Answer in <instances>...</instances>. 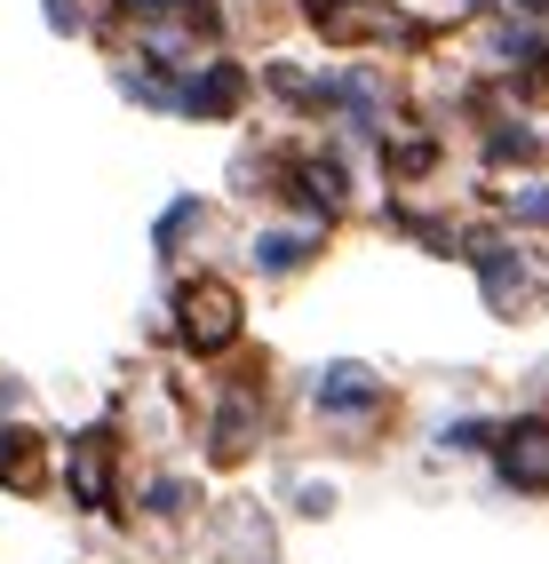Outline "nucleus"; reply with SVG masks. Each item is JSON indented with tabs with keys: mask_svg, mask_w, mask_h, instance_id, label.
I'll list each match as a JSON object with an SVG mask.
<instances>
[{
	"mask_svg": "<svg viewBox=\"0 0 549 564\" xmlns=\"http://www.w3.org/2000/svg\"><path fill=\"white\" fill-rule=\"evenodd\" d=\"M72 485H80L88 509H104V437H80V454H72Z\"/></svg>",
	"mask_w": 549,
	"mask_h": 564,
	"instance_id": "nucleus-5",
	"label": "nucleus"
},
{
	"mask_svg": "<svg viewBox=\"0 0 549 564\" xmlns=\"http://www.w3.org/2000/svg\"><path fill=\"white\" fill-rule=\"evenodd\" d=\"M502 477L526 485V494H549V430L541 422H518L502 437Z\"/></svg>",
	"mask_w": 549,
	"mask_h": 564,
	"instance_id": "nucleus-2",
	"label": "nucleus"
},
{
	"mask_svg": "<svg viewBox=\"0 0 549 564\" xmlns=\"http://www.w3.org/2000/svg\"><path fill=\"white\" fill-rule=\"evenodd\" d=\"M232 96H239V72H232V64H215L200 88H183V104H192V111H224Z\"/></svg>",
	"mask_w": 549,
	"mask_h": 564,
	"instance_id": "nucleus-6",
	"label": "nucleus"
},
{
	"mask_svg": "<svg viewBox=\"0 0 549 564\" xmlns=\"http://www.w3.org/2000/svg\"><path fill=\"white\" fill-rule=\"evenodd\" d=\"M239 326V294L232 286H192L183 294V334H192V350H224Z\"/></svg>",
	"mask_w": 549,
	"mask_h": 564,
	"instance_id": "nucleus-1",
	"label": "nucleus"
},
{
	"mask_svg": "<svg viewBox=\"0 0 549 564\" xmlns=\"http://www.w3.org/2000/svg\"><path fill=\"white\" fill-rule=\"evenodd\" d=\"M0 477H9L17 494H32V485H41V437H24V430L0 437Z\"/></svg>",
	"mask_w": 549,
	"mask_h": 564,
	"instance_id": "nucleus-3",
	"label": "nucleus"
},
{
	"mask_svg": "<svg viewBox=\"0 0 549 564\" xmlns=\"http://www.w3.org/2000/svg\"><path fill=\"white\" fill-rule=\"evenodd\" d=\"M375 398H383V390L366 382L358 366H335V373H326V382H319V405H343V413H351V405H375Z\"/></svg>",
	"mask_w": 549,
	"mask_h": 564,
	"instance_id": "nucleus-4",
	"label": "nucleus"
}]
</instances>
